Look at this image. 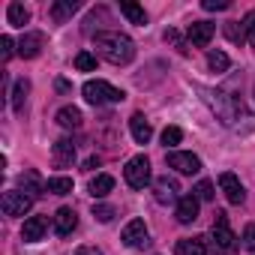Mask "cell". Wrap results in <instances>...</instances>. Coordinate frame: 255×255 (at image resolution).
I'll return each instance as SVG.
<instances>
[{
    "mask_svg": "<svg viewBox=\"0 0 255 255\" xmlns=\"http://www.w3.org/2000/svg\"><path fill=\"white\" fill-rule=\"evenodd\" d=\"M27 93H30V81H27V78H18V81H15V90H12V108H15L18 114L24 111Z\"/></svg>",
    "mask_w": 255,
    "mask_h": 255,
    "instance_id": "24",
    "label": "cell"
},
{
    "mask_svg": "<svg viewBox=\"0 0 255 255\" xmlns=\"http://www.w3.org/2000/svg\"><path fill=\"white\" fill-rule=\"evenodd\" d=\"M213 240L219 243L222 252L234 249V231L228 225V213H216V219H213Z\"/></svg>",
    "mask_w": 255,
    "mask_h": 255,
    "instance_id": "8",
    "label": "cell"
},
{
    "mask_svg": "<svg viewBox=\"0 0 255 255\" xmlns=\"http://www.w3.org/2000/svg\"><path fill=\"white\" fill-rule=\"evenodd\" d=\"M6 21H9L12 27H24V24L30 21V9H27L24 3H9V6H6Z\"/></svg>",
    "mask_w": 255,
    "mask_h": 255,
    "instance_id": "21",
    "label": "cell"
},
{
    "mask_svg": "<svg viewBox=\"0 0 255 255\" xmlns=\"http://www.w3.org/2000/svg\"><path fill=\"white\" fill-rule=\"evenodd\" d=\"M48 231V219L45 216H30L24 219V228H21V240L24 243H39Z\"/></svg>",
    "mask_w": 255,
    "mask_h": 255,
    "instance_id": "12",
    "label": "cell"
},
{
    "mask_svg": "<svg viewBox=\"0 0 255 255\" xmlns=\"http://www.w3.org/2000/svg\"><path fill=\"white\" fill-rule=\"evenodd\" d=\"M201 99L213 108V114H216L225 126H231V123L243 114V105H240L234 96H228L225 90H210V87H201Z\"/></svg>",
    "mask_w": 255,
    "mask_h": 255,
    "instance_id": "2",
    "label": "cell"
},
{
    "mask_svg": "<svg viewBox=\"0 0 255 255\" xmlns=\"http://www.w3.org/2000/svg\"><path fill=\"white\" fill-rule=\"evenodd\" d=\"M246 42H249V45H252V48H255V30H252V33H249V39H246Z\"/></svg>",
    "mask_w": 255,
    "mask_h": 255,
    "instance_id": "38",
    "label": "cell"
},
{
    "mask_svg": "<svg viewBox=\"0 0 255 255\" xmlns=\"http://www.w3.org/2000/svg\"><path fill=\"white\" fill-rule=\"evenodd\" d=\"M201 9H207V12H219V9H228V0H204V3H201Z\"/></svg>",
    "mask_w": 255,
    "mask_h": 255,
    "instance_id": "35",
    "label": "cell"
},
{
    "mask_svg": "<svg viewBox=\"0 0 255 255\" xmlns=\"http://www.w3.org/2000/svg\"><path fill=\"white\" fill-rule=\"evenodd\" d=\"M180 186H177V180H171V177H159L156 183H153V195H156V201L159 204H171V201H180Z\"/></svg>",
    "mask_w": 255,
    "mask_h": 255,
    "instance_id": "13",
    "label": "cell"
},
{
    "mask_svg": "<svg viewBox=\"0 0 255 255\" xmlns=\"http://www.w3.org/2000/svg\"><path fill=\"white\" fill-rule=\"evenodd\" d=\"M120 12L129 18L132 24H138V27H144V24H147V12H144L138 3H120Z\"/></svg>",
    "mask_w": 255,
    "mask_h": 255,
    "instance_id": "26",
    "label": "cell"
},
{
    "mask_svg": "<svg viewBox=\"0 0 255 255\" xmlns=\"http://www.w3.org/2000/svg\"><path fill=\"white\" fill-rule=\"evenodd\" d=\"M72 159H75V144H72L69 138H60V141L54 144V165L63 168V165H69Z\"/></svg>",
    "mask_w": 255,
    "mask_h": 255,
    "instance_id": "18",
    "label": "cell"
},
{
    "mask_svg": "<svg viewBox=\"0 0 255 255\" xmlns=\"http://www.w3.org/2000/svg\"><path fill=\"white\" fill-rule=\"evenodd\" d=\"M177 255H207V240L204 237H186L177 243Z\"/></svg>",
    "mask_w": 255,
    "mask_h": 255,
    "instance_id": "19",
    "label": "cell"
},
{
    "mask_svg": "<svg viewBox=\"0 0 255 255\" xmlns=\"http://www.w3.org/2000/svg\"><path fill=\"white\" fill-rule=\"evenodd\" d=\"M168 168L180 171V174H198L201 171V159L195 153H183V150H171L168 153Z\"/></svg>",
    "mask_w": 255,
    "mask_h": 255,
    "instance_id": "7",
    "label": "cell"
},
{
    "mask_svg": "<svg viewBox=\"0 0 255 255\" xmlns=\"http://www.w3.org/2000/svg\"><path fill=\"white\" fill-rule=\"evenodd\" d=\"M120 237H123L126 246H132V249H144V246L150 243V240H147V225H144V219H129Z\"/></svg>",
    "mask_w": 255,
    "mask_h": 255,
    "instance_id": "6",
    "label": "cell"
},
{
    "mask_svg": "<svg viewBox=\"0 0 255 255\" xmlns=\"http://www.w3.org/2000/svg\"><path fill=\"white\" fill-rule=\"evenodd\" d=\"M111 189H114V177H111V174H96V177L90 180V195H93V198H105Z\"/></svg>",
    "mask_w": 255,
    "mask_h": 255,
    "instance_id": "23",
    "label": "cell"
},
{
    "mask_svg": "<svg viewBox=\"0 0 255 255\" xmlns=\"http://www.w3.org/2000/svg\"><path fill=\"white\" fill-rule=\"evenodd\" d=\"M93 45H96L99 57L114 63V66H126L135 57V42L126 33H120V30H99L93 36Z\"/></svg>",
    "mask_w": 255,
    "mask_h": 255,
    "instance_id": "1",
    "label": "cell"
},
{
    "mask_svg": "<svg viewBox=\"0 0 255 255\" xmlns=\"http://www.w3.org/2000/svg\"><path fill=\"white\" fill-rule=\"evenodd\" d=\"M186 33H189V42H192V45L207 48L210 39H213V33H216V24H213V21H192Z\"/></svg>",
    "mask_w": 255,
    "mask_h": 255,
    "instance_id": "10",
    "label": "cell"
},
{
    "mask_svg": "<svg viewBox=\"0 0 255 255\" xmlns=\"http://www.w3.org/2000/svg\"><path fill=\"white\" fill-rule=\"evenodd\" d=\"M75 255H102V252H99V249H93V246H84V249H78Z\"/></svg>",
    "mask_w": 255,
    "mask_h": 255,
    "instance_id": "36",
    "label": "cell"
},
{
    "mask_svg": "<svg viewBox=\"0 0 255 255\" xmlns=\"http://www.w3.org/2000/svg\"><path fill=\"white\" fill-rule=\"evenodd\" d=\"M123 177H126V183H129L132 189H144L150 183V159L144 153L132 156L129 162H126V168H123Z\"/></svg>",
    "mask_w": 255,
    "mask_h": 255,
    "instance_id": "4",
    "label": "cell"
},
{
    "mask_svg": "<svg viewBox=\"0 0 255 255\" xmlns=\"http://www.w3.org/2000/svg\"><path fill=\"white\" fill-rule=\"evenodd\" d=\"M81 93H84V99H87L90 105H117V102L126 99V93H123L120 87H114V84H108V81H102V78L87 81V84L81 87Z\"/></svg>",
    "mask_w": 255,
    "mask_h": 255,
    "instance_id": "3",
    "label": "cell"
},
{
    "mask_svg": "<svg viewBox=\"0 0 255 255\" xmlns=\"http://www.w3.org/2000/svg\"><path fill=\"white\" fill-rule=\"evenodd\" d=\"M219 186H222V192H225V198H228L231 204H243V201H246V189H243V183L237 180V174H231V171L219 174Z\"/></svg>",
    "mask_w": 255,
    "mask_h": 255,
    "instance_id": "9",
    "label": "cell"
},
{
    "mask_svg": "<svg viewBox=\"0 0 255 255\" xmlns=\"http://www.w3.org/2000/svg\"><path fill=\"white\" fill-rule=\"evenodd\" d=\"M78 0H57V3L51 6V18L54 21H66V18H72L75 12H78Z\"/></svg>",
    "mask_w": 255,
    "mask_h": 255,
    "instance_id": "20",
    "label": "cell"
},
{
    "mask_svg": "<svg viewBox=\"0 0 255 255\" xmlns=\"http://www.w3.org/2000/svg\"><path fill=\"white\" fill-rule=\"evenodd\" d=\"M243 246H246L249 252H255V222H249V225L243 228Z\"/></svg>",
    "mask_w": 255,
    "mask_h": 255,
    "instance_id": "34",
    "label": "cell"
},
{
    "mask_svg": "<svg viewBox=\"0 0 255 255\" xmlns=\"http://www.w3.org/2000/svg\"><path fill=\"white\" fill-rule=\"evenodd\" d=\"M129 129H132V138H135L138 144H147V141L153 138V129H150V123L144 120V114H132Z\"/></svg>",
    "mask_w": 255,
    "mask_h": 255,
    "instance_id": "16",
    "label": "cell"
},
{
    "mask_svg": "<svg viewBox=\"0 0 255 255\" xmlns=\"http://www.w3.org/2000/svg\"><path fill=\"white\" fill-rule=\"evenodd\" d=\"M45 192L48 195H69L72 192V177H48L45 180Z\"/></svg>",
    "mask_w": 255,
    "mask_h": 255,
    "instance_id": "25",
    "label": "cell"
},
{
    "mask_svg": "<svg viewBox=\"0 0 255 255\" xmlns=\"http://www.w3.org/2000/svg\"><path fill=\"white\" fill-rule=\"evenodd\" d=\"M192 195H195L198 201H213V195H216V192H213V183H210V180H201V183L192 189Z\"/></svg>",
    "mask_w": 255,
    "mask_h": 255,
    "instance_id": "30",
    "label": "cell"
},
{
    "mask_svg": "<svg viewBox=\"0 0 255 255\" xmlns=\"http://www.w3.org/2000/svg\"><path fill=\"white\" fill-rule=\"evenodd\" d=\"M252 30H255V9H249V12L243 15V21H240V33H243V39H249Z\"/></svg>",
    "mask_w": 255,
    "mask_h": 255,
    "instance_id": "32",
    "label": "cell"
},
{
    "mask_svg": "<svg viewBox=\"0 0 255 255\" xmlns=\"http://www.w3.org/2000/svg\"><path fill=\"white\" fill-rule=\"evenodd\" d=\"M42 45H45V36H42L39 30H30V33L21 36V42H18V54H21L24 60H33V57H39Z\"/></svg>",
    "mask_w": 255,
    "mask_h": 255,
    "instance_id": "11",
    "label": "cell"
},
{
    "mask_svg": "<svg viewBox=\"0 0 255 255\" xmlns=\"http://www.w3.org/2000/svg\"><path fill=\"white\" fill-rule=\"evenodd\" d=\"M18 183H21V189L30 195V198H36V195H42L45 192V183L39 180V174L30 168V171H24V174H18Z\"/></svg>",
    "mask_w": 255,
    "mask_h": 255,
    "instance_id": "17",
    "label": "cell"
},
{
    "mask_svg": "<svg viewBox=\"0 0 255 255\" xmlns=\"http://www.w3.org/2000/svg\"><path fill=\"white\" fill-rule=\"evenodd\" d=\"M174 216H177V222H180V225L195 222V219H198V198H195V195H180Z\"/></svg>",
    "mask_w": 255,
    "mask_h": 255,
    "instance_id": "15",
    "label": "cell"
},
{
    "mask_svg": "<svg viewBox=\"0 0 255 255\" xmlns=\"http://www.w3.org/2000/svg\"><path fill=\"white\" fill-rule=\"evenodd\" d=\"M75 69H78V72H93V69H96V57H93L90 51H78V54H75Z\"/></svg>",
    "mask_w": 255,
    "mask_h": 255,
    "instance_id": "28",
    "label": "cell"
},
{
    "mask_svg": "<svg viewBox=\"0 0 255 255\" xmlns=\"http://www.w3.org/2000/svg\"><path fill=\"white\" fill-rule=\"evenodd\" d=\"M57 123L63 126V129H78L81 126V111L75 105H66V108L57 111Z\"/></svg>",
    "mask_w": 255,
    "mask_h": 255,
    "instance_id": "22",
    "label": "cell"
},
{
    "mask_svg": "<svg viewBox=\"0 0 255 255\" xmlns=\"http://www.w3.org/2000/svg\"><path fill=\"white\" fill-rule=\"evenodd\" d=\"M12 51H15V42H12V36H0V57H3V63L12 57Z\"/></svg>",
    "mask_w": 255,
    "mask_h": 255,
    "instance_id": "33",
    "label": "cell"
},
{
    "mask_svg": "<svg viewBox=\"0 0 255 255\" xmlns=\"http://www.w3.org/2000/svg\"><path fill=\"white\" fill-rule=\"evenodd\" d=\"M84 168H87V171H90V168H99V156H90V159L84 162Z\"/></svg>",
    "mask_w": 255,
    "mask_h": 255,
    "instance_id": "37",
    "label": "cell"
},
{
    "mask_svg": "<svg viewBox=\"0 0 255 255\" xmlns=\"http://www.w3.org/2000/svg\"><path fill=\"white\" fill-rule=\"evenodd\" d=\"M207 66H210L213 72H225V69L231 66V60H228L225 51H210V54H207Z\"/></svg>",
    "mask_w": 255,
    "mask_h": 255,
    "instance_id": "27",
    "label": "cell"
},
{
    "mask_svg": "<svg viewBox=\"0 0 255 255\" xmlns=\"http://www.w3.org/2000/svg\"><path fill=\"white\" fill-rule=\"evenodd\" d=\"M75 225H78V216H75L72 207H60V210L54 213V234H57V237H69V234L75 231Z\"/></svg>",
    "mask_w": 255,
    "mask_h": 255,
    "instance_id": "14",
    "label": "cell"
},
{
    "mask_svg": "<svg viewBox=\"0 0 255 255\" xmlns=\"http://www.w3.org/2000/svg\"><path fill=\"white\" fill-rule=\"evenodd\" d=\"M93 216H96L99 222H111V219H114V207H111V204H93Z\"/></svg>",
    "mask_w": 255,
    "mask_h": 255,
    "instance_id": "31",
    "label": "cell"
},
{
    "mask_svg": "<svg viewBox=\"0 0 255 255\" xmlns=\"http://www.w3.org/2000/svg\"><path fill=\"white\" fill-rule=\"evenodd\" d=\"M180 141H183V129H180V126H165V129H162V144L165 147H174Z\"/></svg>",
    "mask_w": 255,
    "mask_h": 255,
    "instance_id": "29",
    "label": "cell"
},
{
    "mask_svg": "<svg viewBox=\"0 0 255 255\" xmlns=\"http://www.w3.org/2000/svg\"><path fill=\"white\" fill-rule=\"evenodd\" d=\"M0 207H3L6 216H24V213L33 207V198L24 195V192H3V198H0Z\"/></svg>",
    "mask_w": 255,
    "mask_h": 255,
    "instance_id": "5",
    "label": "cell"
}]
</instances>
